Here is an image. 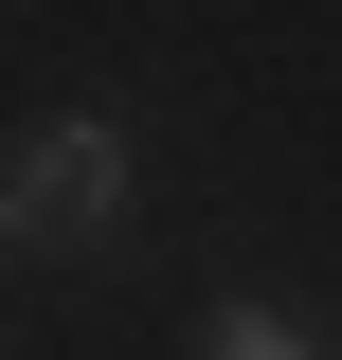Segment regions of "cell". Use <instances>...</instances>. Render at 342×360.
Listing matches in <instances>:
<instances>
[{"mask_svg": "<svg viewBox=\"0 0 342 360\" xmlns=\"http://www.w3.org/2000/svg\"><path fill=\"white\" fill-rule=\"evenodd\" d=\"M0 234H54V252H108L127 234V127L108 108H54L18 162H0Z\"/></svg>", "mask_w": 342, "mask_h": 360, "instance_id": "obj_1", "label": "cell"}, {"mask_svg": "<svg viewBox=\"0 0 342 360\" xmlns=\"http://www.w3.org/2000/svg\"><path fill=\"white\" fill-rule=\"evenodd\" d=\"M180 360H324V342H306L289 307H198V342H180Z\"/></svg>", "mask_w": 342, "mask_h": 360, "instance_id": "obj_2", "label": "cell"}]
</instances>
